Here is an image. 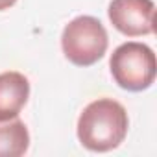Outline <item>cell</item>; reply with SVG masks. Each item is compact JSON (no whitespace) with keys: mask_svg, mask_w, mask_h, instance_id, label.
<instances>
[{"mask_svg":"<svg viewBox=\"0 0 157 157\" xmlns=\"http://www.w3.org/2000/svg\"><path fill=\"white\" fill-rule=\"evenodd\" d=\"M129 128L124 105L113 98L91 102L78 118V139L91 151H111L118 148Z\"/></svg>","mask_w":157,"mask_h":157,"instance_id":"6da1fadb","label":"cell"},{"mask_svg":"<svg viewBox=\"0 0 157 157\" xmlns=\"http://www.w3.org/2000/svg\"><path fill=\"white\" fill-rule=\"evenodd\" d=\"M109 70L120 89L129 93H142L155 82V54L144 43L128 41L111 54Z\"/></svg>","mask_w":157,"mask_h":157,"instance_id":"7a4b0ae2","label":"cell"},{"mask_svg":"<svg viewBox=\"0 0 157 157\" xmlns=\"http://www.w3.org/2000/svg\"><path fill=\"white\" fill-rule=\"evenodd\" d=\"M109 37L104 24L91 15L72 19L61 33V48L65 57L76 67H91L107 52Z\"/></svg>","mask_w":157,"mask_h":157,"instance_id":"3957f363","label":"cell"},{"mask_svg":"<svg viewBox=\"0 0 157 157\" xmlns=\"http://www.w3.org/2000/svg\"><path fill=\"white\" fill-rule=\"evenodd\" d=\"M107 17L128 37L150 35L155 30V4L151 0H111Z\"/></svg>","mask_w":157,"mask_h":157,"instance_id":"277c9868","label":"cell"},{"mask_svg":"<svg viewBox=\"0 0 157 157\" xmlns=\"http://www.w3.org/2000/svg\"><path fill=\"white\" fill-rule=\"evenodd\" d=\"M30 96V82L21 72L0 74V122L17 118Z\"/></svg>","mask_w":157,"mask_h":157,"instance_id":"5b68a950","label":"cell"},{"mask_svg":"<svg viewBox=\"0 0 157 157\" xmlns=\"http://www.w3.org/2000/svg\"><path fill=\"white\" fill-rule=\"evenodd\" d=\"M30 148V133L22 120L0 122V157H21Z\"/></svg>","mask_w":157,"mask_h":157,"instance_id":"8992f818","label":"cell"},{"mask_svg":"<svg viewBox=\"0 0 157 157\" xmlns=\"http://www.w3.org/2000/svg\"><path fill=\"white\" fill-rule=\"evenodd\" d=\"M17 2V0H0V11H4V10H10L13 4Z\"/></svg>","mask_w":157,"mask_h":157,"instance_id":"52a82bcc","label":"cell"}]
</instances>
